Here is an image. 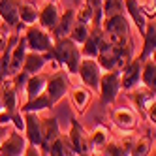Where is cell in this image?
<instances>
[{
	"instance_id": "obj_1",
	"label": "cell",
	"mask_w": 156,
	"mask_h": 156,
	"mask_svg": "<svg viewBox=\"0 0 156 156\" xmlns=\"http://www.w3.org/2000/svg\"><path fill=\"white\" fill-rule=\"evenodd\" d=\"M47 60H53V62H58L60 66H64L68 73H77V68H79V62H81V51L77 47V43L72 40V38H57L53 43L51 51L43 53Z\"/></svg>"
},
{
	"instance_id": "obj_2",
	"label": "cell",
	"mask_w": 156,
	"mask_h": 156,
	"mask_svg": "<svg viewBox=\"0 0 156 156\" xmlns=\"http://www.w3.org/2000/svg\"><path fill=\"white\" fill-rule=\"evenodd\" d=\"M102 34L111 45H126L130 43V25L126 13H115L102 19Z\"/></svg>"
},
{
	"instance_id": "obj_3",
	"label": "cell",
	"mask_w": 156,
	"mask_h": 156,
	"mask_svg": "<svg viewBox=\"0 0 156 156\" xmlns=\"http://www.w3.org/2000/svg\"><path fill=\"white\" fill-rule=\"evenodd\" d=\"M23 38H25V41H27V49L36 51V53H47V51H51L53 43H55L53 36L49 34L45 28L36 27V23L30 25V27L27 28V32H25Z\"/></svg>"
},
{
	"instance_id": "obj_4",
	"label": "cell",
	"mask_w": 156,
	"mask_h": 156,
	"mask_svg": "<svg viewBox=\"0 0 156 156\" xmlns=\"http://www.w3.org/2000/svg\"><path fill=\"white\" fill-rule=\"evenodd\" d=\"M98 92L104 104H113L120 92V70H107L100 75Z\"/></svg>"
},
{
	"instance_id": "obj_5",
	"label": "cell",
	"mask_w": 156,
	"mask_h": 156,
	"mask_svg": "<svg viewBox=\"0 0 156 156\" xmlns=\"http://www.w3.org/2000/svg\"><path fill=\"white\" fill-rule=\"evenodd\" d=\"M70 90V79H68V72H57L53 73L49 79L45 81V88H43V92L47 94L49 102L55 105L57 102L68 94Z\"/></svg>"
},
{
	"instance_id": "obj_6",
	"label": "cell",
	"mask_w": 156,
	"mask_h": 156,
	"mask_svg": "<svg viewBox=\"0 0 156 156\" xmlns=\"http://www.w3.org/2000/svg\"><path fill=\"white\" fill-rule=\"evenodd\" d=\"M77 73H79L81 81L92 88V90L98 92V85H100V75H102V68L96 62V58H81L79 68H77Z\"/></svg>"
},
{
	"instance_id": "obj_7",
	"label": "cell",
	"mask_w": 156,
	"mask_h": 156,
	"mask_svg": "<svg viewBox=\"0 0 156 156\" xmlns=\"http://www.w3.org/2000/svg\"><path fill=\"white\" fill-rule=\"evenodd\" d=\"M141 83V60L133 58L120 70V88L122 90H133Z\"/></svg>"
},
{
	"instance_id": "obj_8",
	"label": "cell",
	"mask_w": 156,
	"mask_h": 156,
	"mask_svg": "<svg viewBox=\"0 0 156 156\" xmlns=\"http://www.w3.org/2000/svg\"><path fill=\"white\" fill-rule=\"evenodd\" d=\"M25 152H27V141L19 133V130H15L13 133H8L0 141V154L2 156H21Z\"/></svg>"
},
{
	"instance_id": "obj_9",
	"label": "cell",
	"mask_w": 156,
	"mask_h": 156,
	"mask_svg": "<svg viewBox=\"0 0 156 156\" xmlns=\"http://www.w3.org/2000/svg\"><path fill=\"white\" fill-rule=\"evenodd\" d=\"M23 120H25V132H27L28 145H34V147L40 149V145H41V119L34 111H27V113H23Z\"/></svg>"
},
{
	"instance_id": "obj_10",
	"label": "cell",
	"mask_w": 156,
	"mask_h": 156,
	"mask_svg": "<svg viewBox=\"0 0 156 156\" xmlns=\"http://www.w3.org/2000/svg\"><path fill=\"white\" fill-rule=\"evenodd\" d=\"M60 136V126L55 117L41 119V145H40V154H47L49 145Z\"/></svg>"
},
{
	"instance_id": "obj_11",
	"label": "cell",
	"mask_w": 156,
	"mask_h": 156,
	"mask_svg": "<svg viewBox=\"0 0 156 156\" xmlns=\"http://www.w3.org/2000/svg\"><path fill=\"white\" fill-rule=\"evenodd\" d=\"M68 139L72 143V149L75 154H87L90 152L92 147L88 143V136L83 132V128L77 124L75 120H72V128H70V133H68Z\"/></svg>"
},
{
	"instance_id": "obj_12",
	"label": "cell",
	"mask_w": 156,
	"mask_h": 156,
	"mask_svg": "<svg viewBox=\"0 0 156 156\" xmlns=\"http://www.w3.org/2000/svg\"><path fill=\"white\" fill-rule=\"evenodd\" d=\"M141 36H143V49L139 53L137 60L143 62V60L151 58L152 55H154V45H156V25H154V17H152V21H147V27H145Z\"/></svg>"
},
{
	"instance_id": "obj_13",
	"label": "cell",
	"mask_w": 156,
	"mask_h": 156,
	"mask_svg": "<svg viewBox=\"0 0 156 156\" xmlns=\"http://www.w3.org/2000/svg\"><path fill=\"white\" fill-rule=\"evenodd\" d=\"M27 41L23 36H19L17 43L12 47V53H9V66H8V73L9 75H15L17 72H21V66H23L25 60V55H27Z\"/></svg>"
},
{
	"instance_id": "obj_14",
	"label": "cell",
	"mask_w": 156,
	"mask_h": 156,
	"mask_svg": "<svg viewBox=\"0 0 156 156\" xmlns=\"http://www.w3.org/2000/svg\"><path fill=\"white\" fill-rule=\"evenodd\" d=\"M0 17L9 28L19 27V0H0Z\"/></svg>"
},
{
	"instance_id": "obj_15",
	"label": "cell",
	"mask_w": 156,
	"mask_h": 156,
	"mask_svg": "<svg viewBox=\"0 0 156 156\" xmlns=\"http://www.w3.org/2000/svg\"><path fill=\"white\" fill-rule=\"evenodd\" d=\"M104 34H102V28H90V32H88L87 40L81 43V57L83 58H96L98 55V49H100V41H102Z\"/></svg>"
},
{
	"instance_id": "obj_16",
	"label": "cell",
	"mask_w": 156,
	"mask_h": 156,
	"mask_svg": "<svg viewBox=\"0 0 156 156\" xmlns=\"http://www.w3.org/2000/svg\"><path fill=\"white\" fill-rule=\"evenodd\" d=\"M58 17H60V13H58V8L55 6V2H47L43 6V9L38 13V23L47 32H53V28L58 23Z\"/></svg>"
},
{
	"instance_id": "obj_17",
	"label": "cell",
	"mask_w": 156,
	"mask_h": 156,
	"mask_svg": "<svg viewBox=\"0 0 156 156\" xmlns=\"http://www.w3.org/2000/svg\"><path fill=\"white\" fill-rule=\"evenodd\" d=\"M124 12H128V15L132 17L133 25L137 27V32L143 34L145 27H147V13H145V9L137 4V0H124Z\"/></svg>"
},
{
	"instance_id": "obj_18",
	"label": "cell",
	"mask_w": 156,
	"mask_h": 156,
	"mask_svg": "<svg viewBox=\"0 0 156 156\" xmlns=\"http://www.w3.org/2000/svg\"><path fill=\"white\" fill-rule=\"evenodd\" d=\"M47 58L43 53H36V51H27L25 55V60H23V66H21V70L28 75H34V73H40L43 70V66H45Z\"/></svg>"
},
{
	"instance_id": "obj_19",
	"label": "cell",
	"mask_w": 156,
	"mask_h": 156,
	"mask_svg": "<svg viewBox=\"0 0 156 156\" xmlns=\"http://www.w3.org/2000/svg\"><path fill=\"white\" fill-rule=\"evenodd\" d=\"M113 122L122 130H132L137 124V113L130 107H117L113 111Z\"/></svg>"
},
{
	"instance_id": "obj_20",
	"label": "cell",
	"mask_w": 156,
	"mask_h": 156,
	"mask_svg": "<svg viewBox=\"0 0 156 156\" xmlns=\"http://www.w3.org/2000/svg\"><path fill=\"white\" fill-rule=\"evenodd\" d=\"M73 23H75V9L68 8V9H66V12L58 17L57 27L53 28L55 38H66V36H70V30H72Z\"/></svg>"
},
{
	"instance_id": "obj_21",
	"label": "cell",
	"mask_w": 156,
	"mask_h": 156,
	"mask_svg": "<svg viewBox=\"0 0 156 156\" xmlns=\"http://www.w3.org/2000/svg\"><path fill=\"white\" fill-rule=\"evenodd\" d=\"M45 81H47V75H41V73L30 75L27 79V83H25V88H23V90L27 92V100H32V98H36L40 92H43Z\"/></svg>"
},
{
	"instance_id": "obj_22",
	"label": "cell",
	"mask_w": 156,
	"mask_h": 156,
	"mask_svg": "<svg viewBox=\"0 0 156 156\" xmlns=\"http://www.w3.org/2000/svg\"><path fill=\"white\" fill-rule=\"evenodd\" d=\"M141 83L149 90H154V87H156V64L152 57L141 62Z\"/></svg>"
},
{
	"instance_id": "obj_23",
	"label": "cell",
	"mask_w": 156,
	"mask_h": 156,
	"mask_svg": "<svg viewBox=\"0 0 156 156\" xmlns=\"http://www.w3.org/2000/svg\"><path fill=\"white\" fill-rule=\"evenodd\" d=\"M51 107H53V104L49 102L47 94H45V92H40L36 98L27 100V104L21 107L19 111H21V113H27V111H34V113H40V111H43V109H51Z\"/></svg>"
},
{
	"instance_id": "obj_24",
	"label": "cell",
	"mask_w": 156,
	"mask_h": 156,
	"mask_svg": "<svg viewBox=\"0 0 156 156\" xmlns=\"http://www.w3.org/2000/svg\"><path fill=\"white\" fill-rule=\"evenodd\" d=\"M47 154H51V156H62V154L68 156V154H75V152L72 149V143H70L68 136H62V133H60V136L49 145Z\"/></svg>"
},
{
	"instance_id": "obj_25",
	"label": "cell",
	"mask_w": 156,
	"mask_h": 156,
	"mask_svg": "<svg viewBox=\"0 0 156 156\" xmlns=\"http://www.w3.org/2000/svg\"><path fill=\"white\" fill-rule=\"evenodd\" d=\"M38 8L34 2H19V21L25 25H34L38 23Z\"/></svg>"
},
{
	"instance_id": "obj_26",
	"label": "cell",
	"mask_w": 156,
	"mask_h": 156,
	"mask_svg": "<svg viewBox=\"0 0 156 156\" xmlns=\"http://www.w3.org/2000/svg\"><path fill=\"white\" fill-rule=\"evenodd\" d=\"M70 100H72V105L77 109V113H83L88 100H90V92L83 87H75L70 90Z\"/></svg>"
},
{
	"instance_id": "obj_27",
	"label": "cell",
	"mask_w": 156,
	"mask_h": 156,
	"mask_svg": "<svg viewBox=\"0 0 156 156\" xmlns=\"http://www.w3.org/2000/svg\"><path fill=\"white\" fill-rule=\"evenodd\" d=\"M109 139H111L109 130H107L105 126H102V124H98L90 133H88V143H90L92 149H102Z\"/></svg>"
},
{
	"instance_id": "obj_28",
	"label": "cell",
	"mask_w": 156,
	"mask_h": 156,
	"mask_svg": "<svg viewBox=\"0 0 156 156\" xmlns=\"http://www.w3.org/2000/svg\"><path fill=\"white\" fill-rule=\"evenodd\" d=\"M115 13H126L124 12V0H102V15L111 17Z\"/></svg>"
},
{
	"instance_id": "obj_29",
	"label": "cell",
	"mask_w": 156,
	"mask_h": 156,
	"mask_svg": "<svg viewBox=\"0 0 156 156\" xmlns=\"http://www.w3.org/2000/svg\"><path fill=\"white\" fill-rule=\"evenodd\" d=\"M88 32H90V27L85 25V23H79V21H75L73 27H72V30H70V36H68V38H72L77 45H81V43L87 40Z\"/></svg>"
},
{
	"instance_id": "obj_30",
	"label": "cell",
	"mask_w": 156,
	"mask_h": 156,
	"mask_svg": "<svg viewBox=\"0 0 156 156\" xmlns=\"http://www.w3.org/2000/svg\"><path fill=\"white\" fill-rule=\"evenodd\" d=\"M75 21H79V23H85V25H90V21H92V8L88 6L87 2L75 12Z\"/></svg>"
},
{
	"instance_id": "obj_31",
	"label": "cell",
	"mask_w": 156,
	"mask_h": 156,
	"mask_svg": "<svg viewBox=\"0 0 156 156\" xmlns=\"http://www.w3.org/2000/svg\"><path fill=\"white\" fill-rule=\"evenodd\" d=\"M147 152H149V139H137L130 149V154H136V156H143Z\"/></svg>"
},
{
	"instance_id": "obj_32",
	"label": "cell",
	"mask_w": 156,
	"mask_h": 156,
	"mask_svg": "<svg viewBox=\"0 0 156 156\" xmlns=\"http://www.w3.org/2000/svg\"><path fill=\"white\" fill-rule=\"evenodd\" d=\"M6 43H8V40H6V36H4V34H0V51H2V49L6 47Z\"/></svg>"
},
{
	"instance_id": "obj_33",
	"label": "cell",
	"mask_w": 156,
	"mask_h": 156,
	"mask_svg": "<svg viewBox=\"0 0 156 156\" xmlns=\"http://www.w3.org/2000/svg\"><path fill=\"white\" fill-rule=\"evenodd\" d=\"M6 136H8V132H6V128H4L2 124H0V141H2V139H4Z\"/></svg>"
},
{
	"instance_id": "obj_34",
	"label": "cell",
	"mask_w": 156,
	"mask_h": 156,
	"mask_svg": "<svg viewBox=\"0 0 156 156\" xmlns=\"http://www.w3.org/2000/svg\"><path fill=\"white\" fill-rule=\"evenodd\" d=\"M2 107H4V105H2V98H0V111H2Z\"/></svg>"
},
{
	"instance_id": "obj_35",
	"label": "cell",
	"mask_w": 156,
	"mask_h": 156,
	"mask_svg": "<svg viewBox=\"0 0 156 156\" xmlns=\"http://www.w3.org/2000/svg\"><path fill=\"white\" fill-rule=\"evenodd\" d=\"M47 2H55V0H47Z\"/></svg>"
}]
</instances>
